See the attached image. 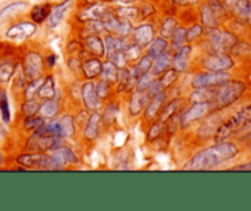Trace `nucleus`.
<instances>
[{
	"instance_id": "f257e3e1",
	"label": "nucleus",
	"mask_w": 251,
	"mask_h": 211,
	"mask_svg": "<svg viewBox=\"0 0 251 211\" xmlns=\"http://www.w3.org/2000/svg\"><path fill=\"white\" fill-rule=\"evenodd\" d=\"M240 149L237 144L230 142L228 140L221 142H216L215 145L201 150L198 155L191 158L186 169H213L227 162L232 161L239 155Z\"/></svg>"
},
{
	"instance_id": "f03ea898",
	"label": "nucleus",
	"mask_w": 251,
	"mask_h": 211,
	"mask_svg": "<svg viewBox=\"0 0 251 211\" xmlns=\"http://www.w3.org/2000/svg\"><path fill=\"white\" fill-rule=\"evenodd\" d=\"M251 129V101L243 105L234 114L227 120H223L213 135L215 142L226 141L234 135L244 132L247 134Z\"/></svg>"
},
{
	"instance_id": "7ed1b4c3",
	"label": "nucleus",
	"mask_w": 251,
	"mask_h": 211,
	"mask_svg": "<svg viewBox=\"0 0 251 211\" xmlns=\"http://www.w3.org/2000/svg\"><path fill=\"white\" fill-rule=\"evenodd\" d=\"M248 90V85L245 81L237 80V79H229L218 86L216 90L215 96V106L217 109H225L230 107L235 102L240 100L245 95Z\"/></svg>"
},
{
	"instance_id": "20e7f679",
	"label": "nucleus",
	"mask_w": 251,
	"mask_h": 211,
	"mask_svg": "<svg viewBox=\"0 0 251 211\" xmlns=\"http://www.w3.org/2000/svg\"><path fill=\"white\" fill-rule=\"evenodd\" d=\"M208 41H210L213 52H228L232 51L239 38L229 31L211 28L208 32Z\"/></svg>"
},
{
	"instance_id": "39448f33",
	"label": "nucleus",
	"mask_w": 251,
	"mask_h": 211,
	"mask_svg": "<svg viewBox=\"0 0 251 211\" xmlns=\"http://www.w3.org/2000/svg\"><path fill=\"white\" fill-rule=\"evenodd\" d=\"M234 65V59L227 52H213L202 59V66L208 71H229Z\"/></svg>"
},
{
	"instance_id": "423d86ee",
	"label": "nucleus",
	"mask_w": 251,
	"mask_h": 211,
	"mask_svg": "<svg viewBox=\"0 0 251 211\" xmlns=\"http://www.w3.org/2000/svg\"><path fill=\"white\" fill-rule=\"evenodd\" d=\"M229 79H232V75L228 71H208L198 74L191 81V85L194 88L218 87Z\"/></svg>"
},
{
	"instance_id": "0eeeda50",
	"label": "nucleus",
	"mask_w": 251,
	"mask_h": 211,
	"mask_svg": "<svg viewBox=\"0 0 251 211\" xmlns=\"http://www.w3.org/2000/svg\"><path fill=\"white\" fill-rule=\"evenodd\" d=\"M16 162L26 168H41V169H56V166L51 158L42 152H31L24 154L16 158Z\"/></svg>"
},
{
	"instance_id": "6e6552de",
	"label": "nucleus",
	"mask_w": 251,
	"mask_h": 211,
	"mask_svg": "<svg viewBox=\"0 0 251 211\" xmlns=\"http://www.w3.org/2000/svg\"><path fill=\"white\" fill-rule=\"evenodd\" d=\"M212 108H213V102L193 103V106L181 114L180 117L181 125H183L184 128L189 127V125L193 124L194 122H198V120L207 117V115L211 113V110H212Z\"/></svg>"
},
{
	"instance_id": "1a4fd4ad",
	"label": "nucleus",
	"mask_w": 251,
	"mask_h": 211,
	"mask_svg": "<svg viewBox=\"0 0 251 211\" xmlns=\"http://www.w3.org/2000/svg\"><path fill=\"white\" fill-rule=\"evenodd\" d=\"M112 15L109 5L104 4V2H96V4H88L85 9L81 10L77 15V19L81 22L87 21H95V20H100L104 21L108 16Z\"/></svg>"
},
{
	"instance_id": "9d476101",
	"label": "nucleus",
	"mask_w": 251,
	"mask_h": 211,
	"mask_svg": "<svg viewBox=\"0 0 251 211\" xmlns=\"http://www.w3.org/2000/svg\"><path fill=\"white\" fill-rule=\"evenodd\" d=\"M225 6L242 24L251 26V0H225Z\"/></svg>"
},
{
	"instance_id": "9b49d317",
	"label": "nucleus",
	"mask_w": 251,
	"mask_h": 211,
	"mask_svg": "<svg viewBox=\"0 0 251 211\" xmlns=\"http://www.w3.org/2000/svg\"><path fill=\"white\" fill-rule=\"evenodd\" d=\"M56 142H58V137L34 132V134L27 141L26 147L32 152H46L56 147Z\"/></svg>"
},
{
	"instance_id": "f8f14e48",
	"label": "nucleus",
	"mask_w": 251,
	"mask_h": 211,
	"mask_svg": "<svg viewBox=\"0 0 251 211\" xmlns=\"http://www.w3.org/2000/svg\"><path fill=\"white\" fill-rule=\"evenodd\" d=\"M103 24H104L105 31L117 33L120 38H125V37H127L132 32V26L130 20L114 16L113 14L110 16H108L103 21Z\"/></svg>"
},
{
	"instance_id": "ddd939ff",
	"label": "nucleus",
	"mask_w": 251,
	"mask_h": 211,
	"mask_svg": "<svg viewBox=\"0 0 251 211\" xmlns=\"http://www.w3.org/2000/svg\"><path fill=\"white\" fill-rule=\"evenodd\" d=\"M43 70V59L37 52H29L24 58V73L26 79L33 80L39 78Z\"/></svg>"
},
{
	"instance_id": "4468645a",
	"label": "nucleus",
	"mask_w": 251,
	"mask_h": 211,
	"mask_svg": "<svg viewBox=\"0 0 251 211\" xmlns=\"http://www.w3.org/2000/svg\"><path fill=\"white\" fill-rule=\"evenodd\" d=\"M37 27L34 25V22H19V24L14 25V26L10 27L6 31L5 36L10 39H17V41H21V39L28 38V37L33 36L34 32H36Z\"/></svg>"
},
{
	"instance_id": "2eb2a0df",
	"label": "nucleus",
	"mask_w": 251,
	"mask_h": 211,
	"mask_svg": "<svg viewBox=\"0 0 251 211\" xmlns=\"http://www.w3.org/2000/svg\"><path fill=\"white\" fill-rule=\"evenodd\" d=\"M49 157H50L51 161L56 166V169L63 168L68 163H76L77 162V158L74 155V152L66 146H59L56 149L54 147V150L49 155Z\"/></svg>"
},
{
	"instance_id": "dca6fc26",
	"label": "nucleus",
	"mask_w": 251,
	"mask_h": 211,
	"mask_svg": "<svg viewBox=\"0 0 251 211\" xmlns=\"http://www.w3.org/2000/svg\"><path fill=\"white\" fill-rule=\"evenodd\" d=\"M81 97H82L83 105L87 109L97 110L100 107V98L96 93L95 83L92 81H87L81 87Z\"/></svg>"
},
{
	"instance_id": "f3484780",
	"label": "nucleus",
	"mask_w": 251,
	"mask_h": 211,
	"mask_svg": "<svg viewBox=\"0 0 251 211\" xmlns=\"http://www.w3.org/2000/svg\"><path fill=\"white\" fill-rule=\"evenodd\" d=\"M73 1L74 0H63V1L56 4L54 7H51L50 12H49L48 17H47L46 20L47 27H48V28H54V27H56L60 24L65 12L68 11L71 7V5H73Z\"/></svg>"
},
{
	"instance_id": "a211bd4d",
	"label": "nucleus",
	"mask_w": 251,
	"mask_h": 211,
	"mask_svg": "<svg viewBox=\"0 0 251 211\" xmlns=\"http://www.w3.org/2000/svg\"><path fill=\"white\" fill-rule=\"evenodd\" d=\"M131 33H132V38H134L135 43L139 44L140 47H146L153 41L154 29L152 25L144 24L135 27V28L132 29Z\"/></svg>"
},
{
	"instance_id": "6ab92c4d",
	"label": "nucleus",
	"mask_w": 251,
	"mask_h": 211,
	"mask_svg": "<svg viewBox=\"0 0 251 211\" xmlns=\"http://www.w3.org/2000/svg\"><path fill=\"white\" fill-rule=\"evenodd\" d=\"M223 122L222 117H221L218 113H213V114H208L207 118H206L205 123H202L199 129V136L201 139H207V137L213 136L217 132L218 127L221 125V123Z\"/></svg>"
},
{
	"instance_id": "aec40b11",
	"label": "nucleus",
	"mask_w": 251,
	"mask_h": 211,
	"mask_svg": "<svg viewBox=\"0 0 251 211\" xmlns=\"http://www.w3.org/2000/svg\"><path fill=\"white\" fill-rule=\"evenodd\" d=\"M191 56V47L190 46H183L178 49L176 54L174 55L172 64H173L174 69H176L178 73L186 70L189 65V61H190Z\"/></svg>"
},
{
	"instance_id": "412c9836",
	"label": "nucleus",
	"mask_w": 251,
	"mask_h": 211,
	"mask_svg": "<svg viewBox=\"0 0 251 211\" xmlns=\"http://www.w3.org/2000/svg\"><path fill=\"white\" fill-rule=\"evenodd\" d=\"M127 44L123 41V38L120 37H113V36H107L105 37V53H107L108 60L113 58L115 54L122 53L125 51Z\"/></svg>"
},
{
	"instance_id": "4be33fe9",
	"label": "nucleus",
	"mask_w": 251,
	"mask_h": 211,
	"mask_svg": "<svg viewBox=\"0 0 251 211\" xmlns=\"http://www.w3.org/2000/svg\"><path fill=\"white\" fill-rule=\"evenodd\" d=\"M100 113L95 112L91 114V117L88 118L87 124H86L85 130H83V136L86 137L90 141H93L98 137L100 135Z\"/></svg>"
},
{
	"instance_id": "5701e85b",
	"label": "nucleus",
	"mask_w": 251,
	"mask_h": 211,
	"mask_svg": "<svg viewBox=\"0 0 251 211\" xmlns=\"http://www.w3.org/2000/svg\"><path fill=\"white\" fill-rule=\"evenodd\" d=\"M216 90L217 87H199L189 97L191 103L198 102H213L216 96Z\"/></svg>"
},
{
	"instance_id": "b1692460",
	"label": "nucleus",
	"mask_w": 251,
	"mask_h": 211,
	"mask_svg": "<svg viewBox=\"0 0 251 211\" xmlns=\"http://www.w3.org/2000/svg\"><path fill=\"white\" fill-rule=\"evenodd\" d=\"M164 93L161 92L158 93V95L153 96L151 100V102L149 103V106H147L146 110H145V118H146L149 122H152V120H154V118L157 117V115L159 114V112H161V108H162V105H163L164 102Z\"/></svg>"
},
{
	"instance_id": "393cba45",
	"label": "nucleus",
	"mask_w": 251,
	"mask_h": 211,
	"mask_svg": "<svg viewBox=\"0 0 251 211\" xmlns=\"http://www.w3.org/2000/svg\"><path fill=\"white\" fill-rule=\"evenodd\" d=\"M201 11V21L202 25L207 28H218V15L213 11L211 6L207 4L202 5L200 9Z\"/></svg>"
},
{
	"instance_id": "a878e982",
	"label": "nucleus",
	"mask_w": 251,
	"mask_h": 211,
	"mask_svg": "<svg viewBox=\"0 0 251 211\" xmlns=\"http://www.w3.org/2000/svg\"><path fill=\"white\" fill-rule=\"evenodd\" d=\"M172 60H173V58H172L171 53H166V52L162 53L161 55L157 56L156 60L152 64V74H153L154 76L161 75L162 73L168 70L169 66H171L172 64Z\"/></svg>"
},
{
	"instance_id": "bb28decb",
	"label": "nucleus",
	"mask_w": 251,
	"mask_h": 211,
	"mask_svg": "<svg viewBox=\"0 0 251 211\" xmlns=\"http://www.w3.org/2000/svg\"><path fill=\"white\" fill-rule=\"evenodd\" d=\"M100 70H102V63H100V60L98 58L88 59V60H86L82 64L83 75L87 79H90V80L100 76Z\"/></svg>"
},
{
	"instance_id": "cd10ccee",
	"label": "nucleus",
	"mask_w": 251,
	"mask_h": 211,
	"mask_svg": "<svg viewBox=\"0 0 251 211\" xmlns=\"http://www.w3.org/2000/svg\"><path fill=\"white\" fill-rule=\"evenodd\" d=\"M147 100V95H144L140 91H136L131 95V98H130V103H129V112L130 114L136 117L139 115L140 113L142 112L145 107V102Z\"/></svg>"
},
{
	"instance_id": "c85d7f7f",
	"label": "nucleus",
	"mask_w": 251,
	"mask_h": 211,
	"mask_svg": "<svg viewBox=\"0 0 251 211\" xmlns=\"http://www.w3.org/2000/svg\"><path fill=\"white\" fill-rule=\"evenodd\" d=\"M85 46L87 47V48L91 51V53H93L95 55L103 56L105 54L104 43H103V41L100 39V37H98L97 34L86 36Z\"/></svg>"
},
{
	"instance_id": "c756f323",
	"label": "nucleus",
	"mask_w": 251,
	"mask_h": 211,
	"mask_svg": "<svg viewBox=\"0 0 251 211\" xmlns=\"http://www.w3.org/2000/svg\"><path fill=\"white\" fill-rule=\"evenodd\" d=\"M50 4L34 5V6L32 7L31 12H29V17H31V20L34 24H42V22H44L47 20L49 12H50Z\"/></svg>"
},
{
	"instance_id": "7c9ffc66",
	"label": "nucleus",
	"mask_w": 251,
	"mask_h": 211,
	"mask_svg": "<svg viewBox=\"0 0 251 211\" xmlns=\"http://www.w3.org/2000/svg\"><path fill=\"white\" fill-rule=\"evenodd\" d=\"M118 68L115 64H113L112 61L108 60L105 63H102V70H100V76H102L103 80H105L107 82L117 83L118 81Z\"/></svg>"
},
{
	"instance_id": "2f4dec72",
	"label": "nucleus",
	"mask_w": 251,
	"mask_h": 211,
	"mask_svg": "<svg viewBox=\"0 0 251 211\" xmlns=\"http://www.w3.org/2000/svg\"><path fill=\"white\" fill-rule=\"evenodd\" d=\"M152 64H153V58L147 54V55L142 56V58L140 59L139 63L136 64V66H135V68L132 69V71H130V73H131V75L137 80L139 76L144 75V74L149 73V71L151 70Z\"/></svg>"
},
{
	"instance_id": "473e14b6",
	"label": "nucleus",
	"mask_w": 251,
	"mask_h": 211,
	"mask_svg": "<svg viewBox=\"0 0 251 211\" xmlns=\"http://www.w3.org/2000/svg\"><path fill=\"white\" fill-rule=\"evenodd\" d=\"M59 127H60V136L71 137L75 134V123L73 115L66 114L59 119Z\"/></svg>"
},
{
	"instance_id": "72a5a7b5",
	"label": "nucleus",
	"mask_w": 251,
	"mask_h": 211,
	"mask_svg": "<svg viewBox=\"0 0 251 211\" xmlns=\"http://www.w3.org/2000/svg\"><path fill=\"white\" fill-rule=\"evenodd\" d=\"M38 95L41 98L44 100H49V98H53L55 96V83L51 76H48L46 80H43L41 88L38 91Z\"/></svg>"
},
{
	"instance_id": "f704fd0d",
	"label": "nucleus",
	"mask_w": 251,
	"mask_h": 211,
	"mask_svg": "<svg viewBox=\"0 0 251 211\" xmlns=\"http://www.w3.org/2000/svg\"><path fill=\"white\" fill-rule=\"evenodd\" d=\"M167 46H168V43H167L166 38H163V37H159V38H156L154 41H152L151 43H150V47H149V55H151L152 58H157L158 55H161L162 53H164L167 49Z\"/></svg>"
},
{
	"instance_id": "c9c22d12",
	"label": "nucleus",
	"mask_w": 251,
	"mask_h": 211,
	"mask_svg": "<svg viewBox=\"0 0 251 211\" xmlns=\"http://www.w3.org/2000/svg\"><path fill=\"white\" fill-rule=\"evenodd\" d=\"M38 112L43 118H53L58 112V103L53 101L51 98L44 101L42 105H39Z\"/></svg>"
},
{
	"instance_id": "e433bc0d",
	"label": "nucleus",
	"mask_w": 251,
	"mask_h": 211,
	"mask_svg": "<svg viewBox=\"0 0 251 211\" xmlns=\"http://www.w3.org/2000/svg\"><path fill=\"white\" fill-rule=\"evenodd\" d=\"M16 66L10 60H2L0 63V82H7L14 76Z\"/></svg>"
},
{
	"instance_id": "4c0bfd02",
	"label": "nucleus",
	"mask_w": 251,
	"mask_h": 211,
	"mask_svg": "<svg viewBox=\"0 0 251 211\" xmlns=\"http://www.w3.org/2000/svg\"><path fill=\"white\" fill-rule=\"evenodd\" d=\"M181 102H183V100H174L172 101L171 103H168L167 107L163 109V112L161 113V119L159 120H161V122H167L169 118L173 117L174 114H176V113L179 112V109H180Z\"/></svg>"
},
{
	"instance_id": "58836bf2",
	"label": "nucleus",
	"mask_w": 251,
	"mask_h": 211,
	"mask_svg": "<svg viewBox=\"0 0 251 211\" xmlns=\"http://www.w3.org/2000/svg\"><path fill=\"white\" fill-rule=\"evenodd\" d=\"M27 4L25 1H16L12 2V4H9L7 6H5L4 9L0 10V21L6 19V17L11 16V15L16 14V12L21 11V10H24Z\"/></svg>"
},
{
	"instance_id": "ea45409f",
	"label": "nucleus",
	"mask_w": 251,
	"mask_h": 211,
	"mask_svg": "<svg viewBox=\"0 0 251 211\" xmlns=\"http://www.w3.org/2000/svg\"><path fill=\"white\" fill-rule=\"evenodd\" d=\"M42 83H43V79H42L41 76L31 80V82L26 86V90H25V93H24L25 98H26V100H31V98L36 97L39 88H41Z\"/></svg>"
},
{
	"instance_id": "a19ab883",
	"label": "nucleus",
	"mask_w": 251,
	"mask_h": 211,
	"mask_svg": "<svg viewBox=\"0 0 251 211\" xmlns=\"http://www.w3.org/2000/svg\"><path fill=\"white\" fill-rule=\"evenodd\" d=\"M0 113H1V119L4 123H10L11 119V113H10V106L7 96L4 91H0Z\"/></svg>"
},
{
	"instance_id": "79ce46f5",
	"label": "nucleus",
	"mask_w": 251,
	"mask_h": 211,
	"mask_svg": "<svg viewBox=\"0 0 251 211\" xmlns=\"http://www.w3.org/2000/svg\"><path fill=\"white\" fill-rule=\"evenodd\" d=\"M176 25H178V22H176V20L173 19V17H168V19L164 20L161 27V36L163 37V38H171V37L173 36L174 31L178 28Z\"/></svg>"
},
{
	"instance_id": "37998d69",
	"label": "nucleus",
	"mask_w": 251,
	"mask_h": 211,
	"mask_svg": "<svg viewBox=\"0 0 251 211\" xmlns=\"http://www.w3.org/2000/svg\"><path fill=\"white\" fill-rule=\"evenodd\" d=\"M118 17H122V19L126 20H132L139 15V9L135 6H129V5H123L115 9Z\"/></svg>"
},
{
	"instance_id": "c03bdc74",
	"label": "nucleus",
	"mask_w": 251,
	"mask_h": 211,
	"mask_svg": "<svg viewBox=\"0 0 251 211\" xmlns=\"http://www.w3.org/2000/svg\"><path fill=\"white\" fill-rule=\"evenodd\" d=\"M176 79H178V71H176L174 68L168 69L167 71H164V74L162 75V78L159 79V82H161L162 88H163V90H166V88L171 87V86L176 82Z\"/></svg>"
},
{
	"instance_id": "a18cd8bd",
	"label": "nucleus",
	"mask_w": 251,
	"mask_h": 211,
	"mask_svg": "<svg viewBox=\"0 0 251 211\" xmlns=\"http://www.w3.org/2000/svg\"><path fill=\"white\" fill-rule=\"evenodd\" d=\"M44 124L43 117H36L34 115H29V117H26L24 123V127L26 130H29V132H37L42 125Z\"/></svg>"
},
{
	"instance_id": "49530a36",
	"label": "nucleus",
	"mask_w": 251,
	"mask_h": 211,
	"mask_svg": "<svg viewBox=\"0 0 251 211\" xmlns=\"http://www.w3.org/2000/svg\"><path fill=\"white\" fill-rule=\"evenodd\" d=\"M153 80H154V75L150 73V71L149 73L144 74V75L139 76L136 82V91H140V92H145V91H147V88L151 86V83L153 82Z\"/></svg>"
},
{
	"instance_id": "de8ad7c7",
	"label": "nucleus",
	"mask_w": 251,
	"mask_h": 211,
	"mask_svg": "<svg viewBox=\"0 0 251 211\" xmlns=\"http://www.w3.org/2000/svg\"><path fill=\"white\" fill-rule=\"evenodd\" d=\"M85 31L87 36H91V34H98L100 32L105 31V27L103 21H100V20H95V21L85 22Z\"/></svg>"
},
{
	"instance_id": "09e8293b",
	"label": "nucleus",
	"mask_w": 251,
	"mask_h": 211,
	"mask_svg": "<svg viewBox=\"0 0 251 211\" xmlns=\"http://www.w3.org/2000/svg\"><path fill=\"white\" fill-rule=\"evenodd\" d=\"M39 109V103L37 102L34 98H31V100H26L24 103H22L21 110L26 117H29V115H34Z\"/></svg>"
},
{
	"instance_id": "8fccbe9b",
	"label": "nucleus",
	"mask_w": 251,
	"mask_h": 211,
	"mask_svg": "<svg viewBox=\"0 0 251 211\" xmlns=\"http://www.w3.org/2000/svg\"><path fill=\"white\" fill-rule=\"evenodd\" d=\"M172 39H173V48L179 49L180 47H183L184 42L186 41V29L183 27L176 28L172 36Z\"/></svg>"
},
{
	"instance_id": "3c124183",
	"label": "nucleus",
	"mask_w": 251,
	"mask_h": 211,
	"mask_svg": "<svg viewBox=\"0 0 251 211\" xmlns=\"http://www.w3.org/2000/svg\"><path fill=\"white\" fill-rule=\"evenodd\" d=\"M141 48L139 44H130V46H126L125 48L124 54L126 60H136V59L140 58L141 55Z\"/></svg>"
},
{
	"instance_id": "603ef678",
	"label": "nucleus",
	"mask_w": 251,
	"mask_h": 211,
	"mask_svg": "<svg viewBox=\"0 0 251 211\" xmlns=\"http://www.w3.org/2000/svg\"><path fill=\"white\" fill-rule=\"evenodd\" d=\"M203 34V27L201 25H194L189 29H186V41L194 42L200 38Z\"/></svg>"
},
{
	"instance_id": "864d4df0",
	"label": "nucleus",
	"mask_w": 251,
	"mask_h": 211,
	"mask_svg": "<svg viewBox=\"0 0 251 211\" xmlns=\"http://www.w3.org/2000/svg\"><path fill=\"white\" fill-rule=\"evenodd\" d=\"M162 132H163V122L158 120V122H156L152 125L151 129L147 132V140H149V141H154L156 139H158L159 135L162 134Z\"/></svg>"
},
{
	"instance_id": "5fc2aeb1",
	"label": "nucleus",
	"mask_w": 251,
	"mask_h": 211,
	"mask_svg": "<svg viewBox=\"0 0 251 211\" xmlns=\"http://www.w3.org/2000/svg\"><path fill=\"white\" fill-rule=\"evenodd\" d=\"M96 87V93L98 95V97L100 98H105L108 97V95H109L110 92V83L107 82L105 80H100V82L97 83V85L95 86Z\"/></svg>"
},
{
	"instance_id": "6e6d98bb",
	"label": "nucleus",
	"mask_w": 251,
	"mask_h": 211,
	"mask_svg": "<svg viewBox=\"0 0 251 211\" xmlns=\"http://www.w3.org/2000/svg\"><path fill=\"white\" fill-rule=\"evenodd\" d=\"M117 112H118V107L115 105H109L107 107V109H105L104 112V124L107 125H110L114 123L115 120V117H117Z\"/></svg>"
},
{
	"instance_id": "4d7b16f0",
	"label": "nucleus",
	"mask_w": 251,
	"mask_h": 211,
	"mask_svg": "<svg viewBox=\"0 0 251 211\" xmlns=\"http://www.w3.org/2000/svg\"><path fill=\"white\" fill-rule=\"evenodd\" d=\"M206 1H207L208 6L212 7L213 11H215L218 16L226 12V7H225V5L221 2V0H206Z\"/></svg>"
},
{
	"instance_id": "13d9d810",
	"label": "nucleus",
	"mask_w": 251,
	"mask_h": 211,
	"mask_svg": "<svg viewBox=\"0 0 251 211\" xmlns=\"http://www.w3.org/2000/svg\"><path fill=\"white\" fill-rule=\"evenodd\" d=\"M162 91H163V88H162L159 80H153V82L151 83V86L147 88V92H149L147 93V97H153V96L161 93Z\"/></svg>"
},
{
	"instance_id": "bf43d9fd",
	"label": "nucleus",
	"mask_w": 251,
	"mask_h": 211,
	"mask_svg": "<svg viewBox=\"0 0 251 211\" xmlns=\"http://www.w3.org/2000/svg\"><path fill=\"white\" fill-rule=\"evenodd\" d=\"M68 66L74 71V73H78L80 70H82V64H81V61L78 60L77 58H75V56L69 59Z\"/></svg>"
},
{
	"instance_id": "052dcab7",
	"label": "nucleus",
	"mask_w": 251,
	"mask_h": 211,
	"mask_svg": "<svg viewBox=\"0 0 251 211\" xmlns=\"http://www.w3.org/2000/svg\"><path fill=\"white\" fill-rule=\"evenodd\" d=\"M230 169H234V171H251V161H247L240 164H235V166L230 167Z\"/></svg>"
},
{
	"instance_id": "680f3d73",
	"label": "nucleus",
	"mask_w": 251,
	"mask_h": 211,
	"mask_svg": "<svg viewBox=\"0 0 251 211\" xmlns=\"http://www.w3.org/2000/svg\"><path fill=\"white\" fill-rule=\"evenodd\" d=\"M47 64L49 66H54L56 64V56L54 54H50L49 56H47Z\"/></svg>"
},
{
	"instance_id": "e2e57ef3",
	"label": "nucleus",
	"mask_w": 251,
	"mask_h": 211,
	"mask_svg": "<svg viewBox=\"0 0 251 211\" xmlns=\"http://www.w3.org/2000/svg\"><path fill=\"white\" fill-rule=\"evenodd\" d=\"M173 1L180 5H190V4H194V2H198L199 0H173Z\"/></svg>"
},
{
	"instance_id": "0e129e2a",
	"label": "nucleus",
	"mask_w": 251,
	"mask_h": 211,
	"mask_svg": "<svg viewBox=\"0 0 251 211\" xmlns=\"http://www.w3.org/2000/svg\"><path fill=\"white\" fill-rule=\"evenodd\" d=\"M118 2H122V4H132V2L137 1V0H115Z\"/></svg>"
},
{
	"instance_id": "69168bd1",
	"label": "nucleus",
	"mask_w": 251,
	"mask_h": 211,
	"mask_svg": "<svg viewBox=\"0 0 251 211\" xmlns=\"http://www.w3.org/2000/svg\"><path fill=\"white\" fill-rule=\"evenodd\" d=\"M102 0H85L86 4H96V2H100Z\"/></svg>"
},
{
	"instance_id": "338daca9",
	"label": "nucleus",
	"mask_w": 251,
	"mask_h": 211,
	"mask_svg": "<svg viewBox=\"0 0 251 211\" xmlns=\"http://www.w3.org/2000/svg\"><path fill=\"white\" fill-rule=\"evenodd\" d=\"M247 137H248V140H250V141H251V129L247 132Z\"/></svg>"
}]
</instances>
